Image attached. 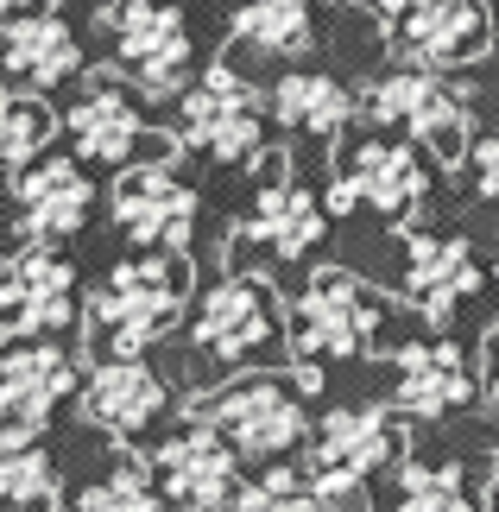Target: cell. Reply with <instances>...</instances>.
Returning a JSON list of instances; mask_svg holds the SVG:
<instances>
[{
  "mask_svg": "<svg viewBox=\"0 0 499 512\" xmlns=\"http://www.w3.org/2000/svg\"><path fill=\"white\" fill-rule=\"evenodd\" d=\"M398 418H405L398 405L392 411L386 405L329 411L310 443V506H361L367 475L386 468L398 449Z\"/></svg>",
  "mask_w": 499,
  "mask_h": 512,
  "instance_id": "3957f363",
  "label": "cell"
},
{
  "mask_svg": "<svg viewBox=\"0 0 499 512\" xmlns=\"http://www.w3.org/2000/svg\"><path fill=\"white\" fill-rule=\"evenodd\" d=\"M158 487L177 506H247V475H241V449H234L209 418H190V430H177L152 449Z\"/></svg>",
  "mask_w": 499,
  "mask_h": 512,
  "instance_id": "8fae6325",
  "label": "cell"
},
{
  "mask_svg": "<svg viewBox=\"0 0 499 512\" xmlns=\"http://www.w3.org/2000/svg\"><path fill=\"white\" fill-rule=\"evenodd\" d=\"M158 494H165V487H158ZM158 494H152V468L146 462H121L108 481H95L89 494H76V506H89V512H152Z\"/></svg>",
  "mask_w": 499,
  "mask_h": 512,
  "instance_id": "4316f807",
  "label": "cell"
},
{
  "mask_svg": "<svg viewBox=\"0 0 499 512\" xmlns=\"http://www.w3.org/2000/svg\"><path fill=\"white\" fill-rule=\"evenodd\" d=\"M57 494H64V481L45 449H0V500L7 506H51Z\"/></svg>",
  "mask_w": 499,
  "mask_h": 512,
  "instance_id": "484cf974",
  "label": "cell"
},
{
  "mask_svg": "<svg viewBox=\"0 0 499 512\" xmlns=\"http://www.w3.org/2000/svg\"><path fill=\"white\" fill-rule=\"evenodd\" d=\"M361 108H367V121H379V127H405L411 140H424L443 165L474 159V102L449 83L443 70L398 64L392 76L367 83Z\"/></svg>",
  "mask_w": 499,
  "mask_h": 512,
  "instance_id": "7a4b0ae2",
  "label": "cell"
},
{
  "mask_svg": "<svg viewBox=\"0 0 499 512\" xmlns=\"http://www.w3.org/2000/svg\"><path fill=\"white\" fill-rule=\"evenodd\" d=\"M392 487H398V500H405L411 512H462L468 506L462 468H455V462H417V456H405L392 468Z\"/></svg>",
  "mask_w": 499,
  "mask_h": 512,
  "instance_id": "d4e9b609",
  "label": "cell"
},
{
  "mask_svg": "<svg viewBox=\"0 0 499 512\" xmlns=\"http://www.w3.org/2000/svg\"><path fill=\"white\" fill-rule=\"evenodd\" d=\"M70 140L83 159H102V165H127L139 152L146 121H139V102L127 95L121 76H89L83 102L70 108Z\"/></svg>",
  "mask_w": 499,
  "mask_h": 512,
  "instance_id": "ffe728a7",
  "label": "cell"
},
{
  "mask_svg": "<svg viewBox=\"0 0 499 512\" xmlns=\"http://www.w3.org/2000/svg\"><path fill=\"white\" fill-rule=\"evenodd\" d=\"M190 418H209L241 456H285V449H297L310 437L304 399L285 380H272V373H253V380L222 386L215 399H196Z\"/></svg>",
  "mask_w": 499,
  "mask_h": 512,
  "instance_id": "52a82bcc",
  "label": "cell"
},
{
  "mask_svg": "<svg viewBox=\"0 0 499 512\" xmlns=\"http://www.w3.org/2000/svg\"><path fill=\"white\" fill-rule=\"evenodd\" d=\"M13 203H19V241H70L95 209V184L83 177V152H45L32 171L13 177Z\"/></svg>",
  "mask_w": 499,
  "mask_h": 512,
  "instance_id": "2e32d148",
  "label": "cell"
},
{
  "mask_svg": "<svg viewBox=\"0 0 499 512\" xmlns=\"http://www.w3.org/2000/svg\"><path fill=\"white\" fill-rule=\"evenodd\" d=\"M272 114H278V127H291V133H316V140H335V133L348 127V89L342 83H329V76H304V70H291V76H278L272 83Z\"/></svg>",
  "mask_w": 499,
  "mask_h": 512,
  "instance_id": "7402d4cb",
  "label": "cell"
},
{
  "mask_svg": "<svg viewBox=\"0 0 499 512\" xmlns=\"http://www.w3.org/2000/svg\"><path fill=\"white\" fill-rule=\"evenodd\" d=\"M259 203L241 228H234V266L247 260H304L329 228V203H316L310 190L285 184V152H259Z\"/></svg>",
  "mask_w": 499,
  "mask_h": 512,
  "instance_id": "ba28073f",
  "label": "cell"
},
{
  "mask_svg": "<svg viewBox=\"0 0 499 512\" xmlns=\"http://www.w3.org/2000/svg\"><path fill=\"white\" fill-rule=\"evenodd\" d=\"M386 298L361 285L342 266H323L304 285V298L291 304V348L297 361H323V354H361L379 329H386Z\"/></svg>",
  "mask_w": 499,
  "mask_h": 512,
  "instance_id": "5b68a950",
  "label": "cell"
},
{
  "mask_svg": "<svg viewBox=\"0 0 499 512\" xmlns=\"http://www.w3.org/2000/svg\"><path fill=\"white\" fill-rule=\"evenodd\" d=\"M392 373H398V386H392V405L405 411V418H417V424L443 418V411L468 405L474 392H481L455 342H405V348L392 354Z\"/></svg>",
  "mask_w": 499,
  "mask_h": 512,
  "instance_id": "ac0fdd59",
  "label": "cell"
},
{
  "mask_svg": "<svg viewBox=\"0 0 499 512\" xmlns=\"http://www.w3.org/2000/svg\"><path fill=\"white\" fill-rule=\"evenodd\" d=\"M386 19V45L398 64L462 70L487 51V0H373Z\"/></svg>",
  "mask_w": 499,
  "mask_h": 512,
  "instance_id": "8992f818",
  "label": "cell"
},
{
  "mask_svg": "<svg viewBox=\"0 0 499 512\" xmlns=\"http://www.w3.org/2000/svg\"><path fill=\"white\" fill-rule=\"evenodd\" d=\"M342 177L354 184V196H361L367 209H379L398 228H405L411 215L424 209V196H430L424 159H417L411 146H398V140H354L342 152Z\"/></svg>",
  "mask_w": 499,
  "mask_h": 512,
  "instance_id": "e0dca14e",
  "label": "cell"
},
{
  "mask_svg": "<svg viewBox=\"0 0 499 512\" xmlns=\"http://www.w3.org/2000/svg\"><path fill=\"white\" fill-rule=\"evenodd\" d=\"M234 38L253 51H304L310 45V0H241Z\"/></svg>",
  "mask_w": 499,
  "mask_h": 512,
  "instance_id": "cb8c5ba5",
  "label": "cell"
},
{
  "mask_svg": "<svg viewBox=\"0 0 499 512\" xmlns=\"http://www.w3.org/2000/svg\"><path fill=\"white\" fill-rule=\"evenodd\" d=\"M70 291H76V272H70V260L51 253V241H19L7 253V272H0V336L32 342V336L70 329V317H76Z\"/></svg>",
  "mask_w": 499,
  "mask_h": 512,
  "instance_id": "9c48e42d",
  "label": "cell"
},
{
  "mask_svg": "<svg viewBox=\"0 0 499 512\" xmlns=\"http://www.w3.org/2000/svg\"><path fill=\"white\" fill-rule=\"evenodd\" d=\"M247 506H310V468H266L247 487Z\"/></svg>",
  "mask_w": 499,
  "mask_h": 512,
  "instance_id": "83f0119b",
  "label": "cell"
},
{
  "mask_svg": "<svg viewBox=\"0 0 499 512\" xmlns=\"http://www.w3.org/2000/svg\"><path fill=\"white\" fill-rule=\"evenodd\" d=\"M114 228L139 247H184L196 222V190L171 171V152H152L121 171V184L108 196Z\"/></svg>",
  "mask_w": 499,
  "mask_h": 512,
  "instance_id": "4fadbf2b",
  "label": "cell"
},
{
  "mask_svg": "<svg viewBox=\"0 0 499 512\" xmlns=\"http://www.w3.org/2000/svg\"><path fill=\"white\" fill-rule=\"evenodd\" d=\"M64 127H70V121L45 102V89H26V83H19V89L7 95V108H0V159H7V177L32 171V165L51 152V140H57Z\"/></svg>",
  "mask_w": 499,
  "mask_h": 512,
  "instance_id": "603a6c76",
  "label": "cell"
},
{
  "mask_svg": "<svg viewBox=\"0 0 499 512\" xmlns=\"http://www.w3.org/2000/svg\"><path fill=\"white\" fill-rule=\"evenodd\" d=\"M95 26H108L121 70H133L139 95L165 102L190 89V32L165 0H95Z\"/></svg>",
  "mask_w": 499,
  "mask_h": 512,
  "instance_id": "277c9868",
  "label": "cell"
},
{
  "mask_svg": "<svg viewBox=\"0 0 499 512\" xmlns=\"http://www.w3.org/2000/svg\"><path fill=\"white\" fill-rule=\"evenodd\" d=\"M64 392H76V367L51 336L13 342L0 361V449L38 443V430L51 424V411Z\"/></svg>",
  "mask_w": 499,
  "mask_h": 512,
  "instance_id": "7c38bea8",
  "label": "cell"
},
{
  "mask_svg": "<svg viewBox=\"0 0 499 512\" xmlns=\"http://www.w3.org/2000/svg\"><path fill=\"white\" fill-rule=\"evenodd\" d=\"M83 70V45L57 13H7V76L26 89H57Z\"/></svg>",
  "mask_w": 499,
  "mask_h": 512,
  "instance_id": "44dd1931",
  "label": "cell"
},
{
  "mask_svg": "<svg viewBox=\"0 0 499 512\" xmlns=\"http://www.w3.org/2000/svg\"><path fill=\"white\" fill-rule=\"evenodd\" d=\"M184 146L209 152L215 165H253L259 146H266V127H259L253 89H247L228 64H209V70L184 89Z\"/></svg>",
  "mask_w": 499,
  "mask_h": 512,
  "instance_id": "30bf717a",
  "label": "cell"
},
{
  "mask_svg": "<svg viewBox=\"0 0 499 512\" xmlns=\"http://www.w3.org/2000/svg\"><path fill=\"white\" fill-rule=\"evenodd\" d=\"M474 184H481V196H493V203H499V140L474 146Z\"/></svg>",
  "mask_w": 499,
  "mask_h": 512,
  "instance_id": "f1b7e54d",
  "label": "cell"
},
{
  "mask_svg": "<svg viewBox=\"0 0 499 512\" xmlns=\"http://www.w3.org/2000/svg\"><path fill=\"white\" fill-rule=\"evenodd\" d=\"M83 411L108 437H139V430H152V418L165 411V380H158L139 354H108L83 386Z\"/></svg>",
  "mask_w": 499,
  "mask_h": 512,
  "instance_id": "d6986e66",
  "label": "cell"
},
{
  "mask_svg": "<svg viewBox=\"0 0 499 512\" xmlns=\"http://www.w3.org/2000/svg\"><path fill=\"white\" fill-rule=\"evenodd\" d=\"M7 13H57V0H7Z\"/></svg>",
  "mask_w": 499,
  "mask_h": 512,
  "instance_id": "4dcf8cb0",
  "label": "cell"
},
{
  "mask_svg": "<svg viewBox=\"0 0 499 512\" xmlns=\"http://www.w3.org/2000/svg\"><path fill=\"white\" fill-rule=\"evenodd\" d=\"M487 494H493V506H499V456H493V468H487Z\"/></svg>",
  "mask_w": 499,
  "mask_h": 512,
  "instance_id": "1f68e13d",
  "label": "cell"
},
{
  "mask_svg": "<svg viewBox=\"0 0 499 512\" xmlns=\"http://www.w3.org/2000/svg\"><path fill=\"white\" fill-rule=\"evenodd\" d=\"M190 342L209 354L215 367H234V361H253L266 342H278V298L259 272H234L203 298L190 323Z\"/></svg>",
  "mask_w": 499,
  "mask_h": 512,
  "instance_id": "5bb4252c",
  "label": "cell"
},
{
  "mask_svg": "<svg viewBox=\"0 0 499 512\" xmlns=\"http://www.w3.org/2000/svg\"><path fill=\"white\" fill-rule=\"evenodd\" d=\"M493 285H499V266H493Z\"/></svg>",
  "mask_w": 499,
  "mask_h": 512,
  "instance_id": "d6a6232c",
  "label": "cell"
},
{
  "mask_svg": "<svg viewBox=\"0 0 499 512\" xmlns=\"http://www.w3.org/2000/svg\"><path fill=\"white\" fill-rule=\"evenodd\" d=\"M487 291V272L455 234H405V298L424 310L430 329H455L468 304Z\"/></svg>",
  "mask_w": 499,
  "mask_h": 512,
  "instance_id": "9a60e30c",
  "label": "cell"
},
{
  "mask_svg": "<svg viewBox=\"0 0 499 512\" xmlns=\"http://www.w3.org/2000/svg\"><path fill=\"white\" fill-rule=\"evenodd\" d=\"M481 399H487V411H493V424H499V361H493V373H487V386H481Z\"/></svg>",
  "mask_w": 499,
  "mask_h": 512,
  "instance_id": "f546056e",
  "label": "cell"
},
{
  "mask_svg": "<svg viewBox=\"0 0 499 512\" xmlns=\"http://www.w3.org/2000/svg\"><path fill=\"white\" fill-rule=\"evenodd\" d=\"M184 291H190L184 247H146L139 260H121L108 272V285L89 298L95 354H146L177 323Z\"/></svg>",
  "mask_w": 499,
  "mask_h": 512,
  "instance_id": "6da1fadb",
  "label": "cell"
}]
</instances>
